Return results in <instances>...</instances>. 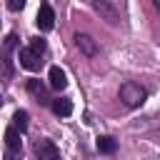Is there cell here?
I'll return each instance as SVG.
<instances>
[{"label":"cell","mask_w":160,"mask_h":160,"mask_svg":"<svg viewBox=\"0 0 160 160\" xmlns=\"http://www.w3.org/2000/svg\"><path fill=\"white\" fill-rule=\"evenodd\" d=\"M30 50H35L38 55H42V52H45V40H42V38H32V40H30Z\"/></svg>","instance_id":"13"},{"label":"cell","mask_w":160,"mask_h":160,"mask_svg":"<svg viewBox=\"0 0 160 160\" xmlns=\"http://www.w3.org/2000/svg\"><path fill=\"white\" fill-rule=\"evenodd\" d=\"M98 150L100 152H115L118 150V142L110 135H102V138H98Z\"/></svg>","instance_id":"11"},{"label":"cell","mask_w":160,"mask_h":160,"mask_svg":"<svg viewBox=\"0 0 160 160\" xmlns=\"http://www.w3.org/2000/svg\"><path fill=\"white\" fill-rule=\"evenodd\" d=\"M92 10H95L102 20H108L110 25H118V22H120V12H118L115 5L108 2V0H92Z\"/></svg>","instance_id":"2"},{"label":"cell","mask_w":160,"mask_h":160,"mask_svg":"<svg viewBox=\"0 0 160 160\" xmlns=\"http://www.w3.org/2000/svg\"><path fill=\"white\" fill-rule=\"evenodd\" d=\"M75 45H78V48H80V52H82V55H88V58H95V55L100 52L98 42H95L90 35H85V32H78V35H75Z\"/></svg>","instance_id":"5"},{"label":"cell","mask_w":160,"mask_h":160,"mask_svg":"<svg viewBox=\"0 0 160 160\" xmlns=\"http://www.w3.org/2000/svg\"><path fill=\"white\" fill-rule=\"evenodd\" d=\"M145 98H148V92H145V88H140L138 82H122V85H120V100H122L128 108H140V105L145 102Z\"/></svg>","instance_id":"1"},{"label":"cell","mask_w":160,"mask_h":160,"mask_svg":"<svg viewBox=\"0 0 160 160\" xmlns=\"http://www.w3.org/2000/svg\"><path fill=\"white\" fill-rule=\"evenodd\" d=\"M12 128L20 130V132L28 130V112H25V110H18V112L12 115Z\"/></svg>","instance_id":"12"},{"label":"cell","mask_w":160,"mask_h":160,"mask_svg":"<svg viewBox=\"0 0 160 160\" xmlns=\"http://www.w3.org/2000/svg\"><path fill=\"white\" fill-rule=\"evenodd\" d=\"M0 105H2V98H0Z\"/></svg>","instance_id":"17"},{"label":"cell","mask_w":160,"mask_h":160,"mask_svg":"<svg viewBox=\"0 0 160 160\" xmlns=\"http://www.w3.org/2000/svg\"><path fill=\"white\" fill-rule=\"evenodd\" d=\"M152 5L158 8V12H160V0H152Z\"/></svg>","instance_id":"16"},{"label":"cell","mask_w":160,"mask_h":160,"mask_svg":"<svg viewBox=\"0 0 160 160\" xmlns=\"http://www.w3.org/2000/svg\"><path fill=\"white\" fill-rule=\"evenodd\" d=\"M28 92L38 100V102H50V98H48V88L40 82V80H28Z\"/></svg>","instance_id":"7"},{"label":"cell","mask_w":160,"mask_h":160,"mask_svg":"<svg viewBox=\"0 0 160 160\" xmlns=\"http://www.w3.org/2000/svg\"><path fill=\"white\" fill-rule=\"evenodd\" d=\"M5 145L10 150H22V142H20V132L15 128H8L5 130Z\"/></svg>","instance_id":"10"},{"label":"cell","mask_w":160,"mask_h":160,"mask_svg":"<svg viewBox=\"0 0 160 160\" xmlns=\"http://www.w3.org/2000/svg\"><path fill=\"white\" fill-rule=\"evenodd\" d=\"M18 60H20V65H22L25 70H40V65H42L40 55H38L35 50H30V48H22V50L18 52Z\"/></svg>","instance_id":"6"},{"label":"cell","mask_w":160,"mask_h":160,"mask_svg":"<svg viewBox=\"0 0 160 160\" xmlns=\"http://www.w3.org/2000/svg\"><path fill=\"white\" fill-rule=\"evenodd\" d=\"M32 152H35L40 160H58V158H60V150H58V145H55L52 140H38V142L32 145Z\"/></svg>","instance_id":"4"},{"label":"cell","mask_w":160,"mask_h":160,"mask_svg":"<svg viewBox=\"0 0 160 160\" xmlns=\"http://www.w3.org/2000/svg\"><path fill=\"white\" fill-rule=\"evenodd\" d=\"M2 160H22V150H10L8 148V152H5Z\"/></svg>","instance_id":"14"},{"label":"cell","mask_w":160,"mask_h":160,"mask_svg":"<svg viewBox=\"0 0 160 160\" xmlns=\"http://www.w3.org/2000/svg\"><path fill=\"white\" fill-rule=\"evenodd\" d=\"M8 8H10L12 12H18V10L25 8V0H8Z\"/></svg>","instance_id":"15"},{"label":"cell","mask_w":160,"mask_h":160,"mask_svg":"<svg viewBox=\"0 0 160 160\" xmlns=\"http://www.w3.org/2000/svg\"><path fill=\"white\" fill-rule=\"evenodd\" d=\"M50 108H52V112H55V115L68 118V115L72 112V100H68V98H58V100H52V102H50Z\"/></svg>","instance_id":"9"},{"label":"cell","mask_w":160,"mask_h":160,"mask_svg":"<svg viewBox=\"0 0 160 160\" xmlns=\"http://www.w3.org/2000/svg\"><path fill=\"white\" fill-rule=\"evenodd\" d=\"M35 22H38V28H40V30H45V32L55 28V12H52V8H50V2H48V0H42V2H40Z\"/></svg>","instance_id":"3"},{"label":"cell","mask_w":160,"mask_h":160,"mask_svg":"<svg viewBox=\"0 0 160 160\" xmlns=\"http://www.w3.org/2000/svg\"><path fill=\"white\" fill-rule=\"evenodd\" d=\"M65 85H68V75H65V70H60V68H50V88H52V90H65Z\"/></svg>","instance_id":"8"}]
</instances>
